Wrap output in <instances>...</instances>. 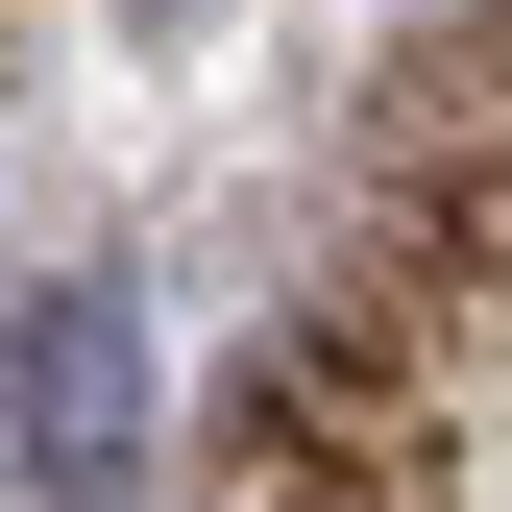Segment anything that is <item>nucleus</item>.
Returning <instances> with one entry per match:
<instances>
[{
	"mask_svg": "<svg viewBox=\"0 0 512 512\" xmlns=\"http://www.w3.org/2000/svg\"><path fill=\"white\" fill-rule=\"evenodd\" d=\"M0 439H25V512H122V464H147V317L98 269H49L0 317Z\"/></svg>",
	"mask_w": 512,
	"mask_h": 512,
	"instance_id": "1",
	"label": "nucleus"
},
{
	"mask_svg": "<svg viewBox=\"0 0 512 512\" xmlns=\"http://www.w3.org/2000/svg\"><path fill=\"white\" fill-rule=\"evenodd\" d=\"M464 49H488V74H512V0H464Z\"/></svg>",
	"mask_w": 512,
	"mask_h": 512,
	"instance_id": "2",
	"label": "nucleus"
}]
</instances>
